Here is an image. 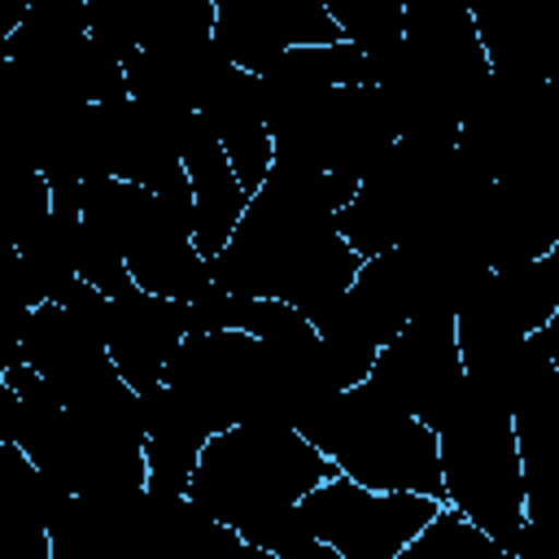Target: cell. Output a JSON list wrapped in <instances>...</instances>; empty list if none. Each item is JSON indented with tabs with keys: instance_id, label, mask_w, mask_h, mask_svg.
<instances>
[{
	"instance_id": "obj_1",
	"label": "cell",
	"mask_w": 559,
	"mask_h": 559,
	"mask_svg": "<svg viewBox=\"0 0 559 559\" xmlns=\"http://www.w3.org/2000/svg\"><path fill=\"white\" fill-rule=\"evenodd\" d=\"M354 188V175L271 162L227 245L210 258L214 280L227 293L280 297L314 319L349 288L362 262L336 231V210Z\"/></svg>"
},
{
	"instance_id": "obj_2",
	"label": "cell",
	"mask_w": 559,
	"mask_h": 559,
	"mask_svg": "<svg viewBox=\"0 0 559 559\" xmlns=\"http://www.w3.org/2000/svg\"><path fill=\"white\" fill-rule=\"evenodd\" d=\"M336 472L293 424H231L210 432L188 476V502L231 533H249Z\"/></svg>"
},
{
	"instance_id": "obj_3",
	"label": "cell",
	"mask_w": 559,
	"mask_h": 559,
	"mask_svg": "<svg viewBox=\"0 0 559 559\" xmlns=\"http://www.w3.org/2000/svg\"><path fill=\"white\" fill-rule=\"evenodd\" d=\"M297 432L367 489H406L441 502L437 432L367 380L336 389L323 406L297 419Z\"/></svg>"
},
{
	"instance_id": "obj_4",
	"label": "cell",
	"mask_w": 559,
	"mask_h": 559,
	"mask_svg": "<svg viewBox=\"0 0 559 559\" xmlns=\"http://www.w3.org/2000/svg\"><path fill=\"white\" fill-rule=\"evenodd\" d=\"M441 502L489 533L511 559L524 533V476L511 411L467 380L463 402L437 428Z\"/></svg>"
},
{
	"instance_id": "obj_5",
	"label": "cell",
	"mask_w": 559,
	"mask_h": 559,
	"mask_svg": "<svg viewBox=\"0 0 559 559\" xmlns=\"http://www.w3.org/2000/svg\"><path fill=\"white\" fill-rule=\"evenodd\" d=\"M162 384L205 428V437L231 424H253V419L284 424L266 341L240 328L183 332V341L166 358Z\"/></svg>"
},
{
	"instance_id": "obj_6",
	"label": "cell",
	"mask_w": 559,
	"mask_h": 559,
	"mask_svg": "<svg viewBox=\"0 0 559 559\" xmlns=\"http://www.w3.org/2000/svg\"><path fill=\"white\" fill-rule=\"evenodd\" d=\"M441 502L406 489H367L345 472H332L297 498V511L341 559H393Z\"/></svg>"
},
{
	"instance_id": "obj_7",
	"label": "cell",
	"mask_w": 559,
	"mask_h": 559,
	"mask_svg": "<svg viewBox=\"0 0 559 559\" xmlns=\"http://www.w3.org/2000/svg\"><path fill=\"white\" fill-rule=\"evenodd\" d=\"M367 384H376L384 397H393L402 411H411L419 424L437 432L467 393V376L454 341V314L450 310L411 314L406 328L376 349Z\"/></svg>"
},
{
	"instance_id": "obj_8",
	"label": "cell",
	"mask_w": 559,
	"mask_h": 559,
	"mask_svg": "<svg viewBox=\"0 0 559 559\" xmlns=\"http://www.w3.org/2000/svg\"><path fill=\"white\" fill-rule=\"evenodd\" d=\"M467 13L493 74L559 83V0H467Z\"/></svg>"
},
{
	"instance_id": "obj_9",
	"label": "cell",
	"mask_w": 559,
	"mask_h": 559,
	"mask_svg": "<svg viewBox=\"0 0 559 559\" xmlns=\"http://www.w3.org/2000/svg\"><path fill=\"white\" fill-rule=\"evenodd\" d=\"M183 332H188V319H183V301H175V297H157V293L135 288V284L127 293L109 297L105 349H109L118 376L135 393L162 384L166 358L175 354Z\"/></svg>"
},
{
	"instance_id": "obj_10",
	"label": "cell",
	"mask_w": 559,
	"mask_h": 559,
	"mask_svg": "<svg viewBox=\"0 0 559 559\" xmlns=\"http://www.w3.org/2000/svg\"><path fill=\"white\" fill-rule=\"evenodd\" d=\"M197 118L210 127V135L223 144L245 197H253V188L266 179L275 148H271V131H266V109H262V83L258 74L240 70V66H223L214 74V83L201 92L197 100Z\"/></svg>"
},
{
	"instance_id": "obj_11",
	"label": "cell",
	"mask_w": 559,
	"mask_h": 559,
	"mask_svg": "<svg viewBox=\"0 0 559 559\" xmlns=\"http://www.w3.org/2000/svg\"><path fill=\"white\" fill-rule=\"evenodd\" d=\"M179 162H183V175L192 188V245L201 258H214L227 245L249 197H245L223 144L210 135V127L197 114L179 131Z\"/></svg>"
},
{
	"instance_id": "obj_12",
	"label": "cell",
	"mask_w": 559,
	"mask_h": 559,
	"mask_svg": "<svg viewBox=\"0 0 559 559\" xmlns=\"http://www.w3.org/2000/svg\"><path fill=\"white\" fill-rule=\"evenodd\" d=\"M140 397V424H144V489L148 493H188V476L197 467V454L205 445V428L175 402L166 384H153Z\"/></svg>"
},
{
	"instance_id": "obj_13",
	"label": "cell",
	"mask_w": 559,
	"mask_h": 559,
	"mask_svg": "<svg viewBox=\"0 0 559 559\" xmlns=\"http://www.w3.org/2000/svg\"><path fill=\"white\" fill-rule=\"evenodd\" d=\"M74 240H79V214L48 210V218L17 245V262L35 306L61 297V288L74 280Z\"/></svg>"
},
{
	"instance_id": "obj_14",
	"label": "cell",
	"mask_w": 559,
	"mask_h": 559,
	"mask_svg": "<svg viewBox=\"0 0 559 559\" xmlns=\"http://www.w3.org/2000/svg\"><path fill=\"white\" fill-rule=\"evenodd\" d=\"M70 498L74 493L57 476H48L39 463H31L17 441H0V502L4 507L48 528L70 507Z\"/></svg>"
},
{
	"instance_id": "obj_15",
	"label": "cell",
	"mask_w": 559,
	"mask_h": 559,
	"mask_svg": "<svg viewBox=\"0 0 559 559\" xmlns=\"http://www.w3.org/2000/svg\"><path fill=\"white\" fill-rule=\"evenodd\" d=\"M52 210L39 166H0V245H22Z\"/></svg>"
},
{
	"instance_id": "obj_16",
	"label": "cell",
	"mask_w": 559,
	"mask_h": 559,
	"mask_svg": "<svg viewBox=\"0 0 559 559\" xmlns=\"http://www.w3.org/2000/svg\"><path fill=\"white\" fill-rule=\"evenodd\" d=\"M83 4H87V35L118 61H127L144 44L148 22L157 13V0H83Z\"/></svg>"
},
{
	"instance_id": "obj_17",
	"label": "cell",
	"mask_w": 559,
	"mask_h": 559,
	"mask_svg": "<svg viewBox=\"0 0 559 559\" xmlns=\"http://www.w3.org/2000/svg\"><path fill=\"white\" fill-rule=\"evenodd\" d=\"M323 4L341 26V35L358 44L367 57L402 39V0H323Z\"/></svg>"
},
{
	"instance_id": "obj_18",
	"label": "cell",
	"mask_w": 559,
	"mask_h": 559,
	"mask_svg": "<svg viewBox=\"0 0 559 559\" xmlns=\"http://www.w3.org/2000/svg\"><path fill=\"white\" fill-rule=\"evenodd\" d=\"M31 306H35V297L26 288L17 249L0 245V376L22 358V328H26Z\"/></svg>"
},
{
	"instance_id": "obj_19",
	"label": "cell",
	"mask_w": 559,
	"mask_h": 559,
	"mask_svg": "<svg viewBox=\"0 0 559 559\" xmlns=\"http://www.w3.org/2000/svg\"><path fill=\"white\" fill-rule=\"evenodd\" d=\"M74 275H79L83 284L100 288L105 297H118V293H127V288L135 284L131 271H127L122 249H114L105 236H96V231L83 227V223H79V240H74Z\"/></svg>"
},
{
	"instance_id": "obj_20",
	"label": "cell",
	"mask_w": 559,
	"mask_h": 559,
	"mask_svg": "<svg viewBox=\"0 0 559 559\" xmlns=\"http://www.w3.org/2000/svg\"><path fill=\"white\" fill-rule=\"evenodd\" d=\"M17 411H22L17 389L0 376V441H13V432H17Z\"/></svg>"
}]
</instances>
